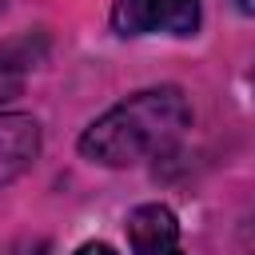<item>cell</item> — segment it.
<instances>
[{
    "label": "cell",
    "instance_id": "7a4b0ae2",
    "mask_svg": "<svg viewBox=\"0 0 255 255\" xmlns=\"http://www.w3.org/2000/svg\"><path fill=\"white\" fill-rule=\"evenodd\" d=\"M112 28L120 36H191L199 28V0H116Z\"/></svg>",
    "mask_w": 255,
    "mask_h": 255
},
{
    "label": "cell",
    "instance_id": "3957f363",
    "mask_svg": "<svg viewBox=\"0 0 255 255\" xmlns=\"http://www.w3.org/2000/svg\"><path fill=\"white\" fill-rule=\"evenodd\" d=\"M40 155V124L24 112H0V187L24 175Z\"/></svg>",
    "mask_w": 255,
    "mask_h": 255
},
{
    "label": "cell",
    "instance_id": "6da1fadb",
    "mask_svg": "<svg viewBox=\"0 0 255 255\" xmlns=\"http://www.w3.org/2000/svg\"><path fill=\"white\" fill-rule=\"evenodd\" d=\"M191 128V104L179 88H143L92 120L80 135V151L104 167H131L171 155Z\"/></svg>",
    "mask_w": 255,
    "mask_h": 255
},
{
    "label": "cell",
    "instance_id": "8992f818",
    "mask_svg": "<svg viewBox=\"0 0 255 255\" xmlns=\"http://www.w3.org/2000/svg\"><path fill=\"white\" fill-rule=\"evenodd\" d=\"M76 255H116V251H112L108 243H84V247H80Z\"/></svg>",
    "mask_w": 255,
    "mask_h": 255
},
{
    "label": "cell",
    "instance_id": "52a82bcc",
    "mask_svg": "<svg viewBox=\"0 0 255 255\" xmlns=\"http://www.w3.org/2000/svg\"><path fill=\"white\" fill-rule=\"evenodd\" d=\"M239 8H243V12H251V0H239Z\"/></svg>",
    "mask_w": 255,
    "mask_h": 255
},
{
    "label": "cell",
    "instance_id": "277c9868",
    "mask_svg": "<svg viewBox=\"0 0 255 255\" xmlns=\"http://www.w3.org/2000/svg\"><path fill=\"white\" fill-rule=\"evenodd\" d=\"M128 239L135 255H183L179 251V223L163 203H143L128 215Z\"/></svg>",
    "mask_w": 255,
    "mask_h": 255
},
{
    "label": "cell",
    "instance_id": "5b68a950",
    "mask_svg": "<svg viewBox=\"0 0 255 255\" xmlns=\"http://www.w3.org/2000/svg\"><path fill=\"white\" fill-rule=\"evenodd\" d=\"M40 56H44V40L40 36H16V40L0 44V104L16 100L24 92V80L32 76Z\"/></svg>",
    "mask_w": 255,
    "mask_h": 255
}]
</instances>
